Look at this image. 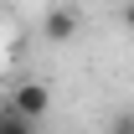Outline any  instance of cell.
Segmentation results:
<instances>
[{"instance_id": "obj_1", "label": "cell", "mask_w": 134, "mask_h": 134, "mask_svg": "<svg viewBox=\"0 0 134 134\" xmlns=\"http://www.w3.org/2000/svg\"><path fill=\"white\" fill-rule=\"evenodd\" d=\"M77 31H83V16H77L72 5H52V10H47V21H41V36H47L52 47L77 41Z\"/></svg>"}, {"instance_id": "obj_2", "label": "cell", "mask_w": 134, "mask_h": 134, "mask_svg": "<svg viewBox=\"0 0 134 134\" xmlns=\"http://www.w3.org/2000/svg\"><path fill=\"white\" fill-rule=\"evenodd\" d=\"M10 103H16L31 124H41V119H47V108H52V93H47V83H21L16 93H10Z\"/></svg>"}, {"instance_id": "obj_3", "label": "cell", "mask_w": 134, "mask_h": 134, "mask_svg": "<svg viewBox=\"0 0 134 134\" xmlns=\"http://www.w3.org/2000/svg\"><path fill=\"white\" fill-rule=\"evenodd\" d=\"M0 134H36V124L21 114L16 103H0Z\"/></svg>"}, {"instance_id": "obj_4", "label": "cell", "mask_w": 134, "mask_h": 134, "mask_svg": "<svg viewBox=\"0 0 134 134\" xmlns=\"http://www.w3.org/2000/svg\"><path fill=\"white\" fill-rule=\"evenodd\" d=\"M108 134H134V108H124V114L108 119Z\"/></svg>"}, {"instance_id": "obj_5", "label": "cell", "mask_w": 134, "mask_h": 134, "mask_svg": "<svg viewBox=\"0 0 134 134\" xmlns=\"http://www.w3.org/2000/svg\"><path fill=\"white\" fill-rule=\"evenodd\" d=\"M124 31L134 36V0H129V5H124Z\"/></svg>"}]
</instances>
